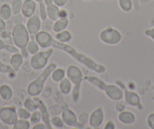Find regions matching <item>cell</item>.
Here are the masks:
<instances>
[{
    "label": "cell",
    "instance_id": "cell-54",
    "mask_svg": "<svg viewBox=\"0 0 154 129\" xmlns=\"http://www.w3.org/2000/svg\"><path fill=\"white\" fill-rule=\"evenodd\" d=\"M84 1H87V2H88V1H91V0H84Z\"/></svg>",
    "mask_w": 154,
    "mask_h": 129
},
{
    "label": "cell",
    "instance_id": "cell-3",
    "mask_svg": "<svg viewBox=\"0 0 154 129\" xmlns=\"http://www.w3.org/2000/svg\"><path fill=\"white\" fill-rule=\"evenodd\" d=\"M66 77L69 81L74 84V89L72 90V97L74 103H78L80 99L81 84L83 80L82 72L77 66L74 65H70L67 67L66 71Z\"/></svg>",
    "mask_w": 154,
    "mask_h": 129
},
{
    "label": "cell",
    "instance_id": "cell-52",
    "mask_svg": "<svg viewBox=\"0 0 154 129\" xmlns=\"http://www.w3.org/2000/svg\"><path fill=\"white\" fill-rule=\"evenodd\" d=\"M34 1H35V2H38V3H39V2H43L44 0H34Z\"/></svg>",
    "mask_w": 154,
    "mask_h": 129
},
{
    "label": "cell",
    "instance_id": "cell-10",
    "mask_svg": "<svg viewBox=\"0 0 154 129\" xmlns=\"http://www.w3.org/2000/svg\"><path fill=\"white\" fill-rule=\"evenodd\" d=\"M53 37L48 33V31H40L35 35V40L41 48H48L52 47L53 41H54Z\"/></svg>",
    "mask_w": 154,
    "mask_h": 129
},
{
    "label": "cell",
    "instance_id": "cell-30",
    "mask_svg": "<svg viewBox=\"0 0 154 129\" xmlns=\"http://www.w3.org/2000/svg\"><path fill=\"white\" fill-rule=\"evenodd\" d=\"M119 5L121 9L125 12H128L133 8V3L131 0H119Z\"/></svg>",
    "mask_w": 154,
    "mask_h": 129
},
{
    "label": "cell",
    "instance_id": "cell-36",
    "mask_svg": "<svg viewBox=\"0 0 154 129\" xmlns=\"http://www.w3.org/2000/svg\"><path fill=\"white\" fill-rule=\"evenodd\" d=\"M39 13H40V18L42 21L46 20L48 16H47V10L46 5L44 3V2H39Z\"/></svg>",
    "mask_w": 154,
    "mask_h": 129
},
{
    "label": "cell",
    "instance_id": "cell-28",
    "mask_svg": "<svg viewBox=\"0 0 154 129\" xmlns=\"http://www.w3.org/2000/svg\"><path fill=\"white\" fill-rule=\"evenodd\" d=\"M38 50H39V46L37 44L36 41L35 40H29L27 46H26V51L28 52V53L31 55H34L35 53H38Z\"/></svg>",
    "mask_w": 154,
    "mask_h": 129
},
{
    "label": "cell",
    "instance_id": "cell-41",
    "mask_svg": "<svg viewBox=\"0 0 154 129\" xmlns=\"http://www.w3.org/2000/svg\"><path fill=\"white\" fill-rule=\"evenodd\" d=\"M1 37H2V39L5 41V44H11L12 45L14 43H13V40H12V37H11L10 35L7 34H5V32L4 33L1 34Z\"/></svg>",
    "mask_w": 154,
    "mask_h": 129
},
{
    "label": "cell",
    "instance_id": "cell-15",
    "mask_svg": "<svg viewBox=\"0 0 154 129\" xmlns=\"http://www.w3.org/2000/svg\"><path fill=\"white\" fill-rule=\"evenodd\" d=\"M36 103L38 105V109H39L41 115H42V121L46 125L47 128L51 129L52 128V125H51V121H50V119H51L50 118V114L48 112V109H47V106H45L44 102L42 100H39V99L36 100Z\"/></svg>",
    "mask_w": 154,
    "mask_h": 129
},
{
    "label": "cell",
    "instance_id": "cell-24",
    "mask_svg": "<svg viewBox=\"0 0 154 129\" xmlns=\"http://www.w3.org/2000/svg\"><path fill=\"white\" fill-rule=\"evenodd\" d=\"M87 80H88V82H89L90 84L94 85V87H97V88L99 89L100 90H103V91L104 87L106 84H105L101 79H100V78H97V77L95 76H88Z\"/></svg>",
    "mask_w": 154,
    "mask_h": 129
},
{
    "label": "cell",
    "instance_id": "cell-23",
    "mask_svg": "<svg viewBox=\"0 0 154 129\" xmlns=\"http://www.w3.org/2000/svg\"><path fill=\"white\" fill-rule=\"evenodd\" d=\"M55 38L59 42L66 44V43L71 40V39H72V35H71V34L69 33V31L64 30V31H60L59 33L56 34Z\"/></svg>",
    "mask_w": 154,
    "mask_h": 129
},
{
    "label": "cell",
    "instance_id": "cell-50",
    "mask_svg": "<svg viewBox=\"0 0 154 129\" xmlns=\"http://www.w3.org/2000/svg\"><path fill=\"white\" fill-rule=\"evenodd\" d=\"M67 17H68L67 11L65 9H60V12H59V18H67Z\"/></svg>",
    "mask_w": 154,
    "mask_h": 129
},
{
    "label": "cell",
    "instance_id": "cell-33",
    "mask_svg": "<svg viewBox=\"0 0 154 129\" xmlns=\"http://www.w3.org/2000/svg\"><path fill=\"white\" fill-rule=\"evenodd\" d=\"M51 121V125L54 126L56 128H63L65 124L63 122L62 118H60V115H57V116H52L50 119Z\"/></svg>",
    "mask_w": 154,
    "mask_h": 129
},
{
    "label": "cell",
    "instance_id": "cell-45",
    "mask_svg": "<svg viewBox=\"0 0 154 129\" xmlns=\"http://www.w3.org/2000/svg\"><path fill=\"white\" fill-rule=\"evenodd\" d=\"M133 3V8H134V10L137 11H140V2L139 0H131Z\"/></svg>",
    "mask_w": 154,
    "mask_h": 129
},
{
    "label": "cell",
    "instance_id": "cell-7",
    "mask_svg": "<svg viewBox=\"0 0 154 129\" xmlns=\"http://www.w3.org/2000/svg\"><path fill=\"white\" fill-rule=\"evenodd\" d=\"M60 104L62 106L61 118L64 124L68 127H75L78 123V118L75 112L69 109V105L66 103V100H62Z\"/></svg>",
    "mask_w": 154,
    "mask_h": 129
},
{
    "label": "cell",
    "instance_id": "cell-34",
    "mask_svg": "<svg viewBox=\"0 0 154 129\" xmlns=\"http://www.w3.org/2000/svg\"><path fill=\"white\" fill-rule=\"evenodd\" d=\"M17 114L18 118H20V119H29L31 112H29L26 109H25L24 107H23L17 109Z\"/></svg>",
    "mask_w": 154,
    "mask_h": 129
},
{
    "label": "cell",
    "instance_id": "cell-31",
    "mask_svg": "<svg viewBox=\"0 0 154 129\" xmlns=\"http://www.w3.org/2000/svg\"><path fill=\"white\" fill-rule=\"evenodd\" d=\"M48 112H49L50 115H51V117L61 115L62 106L60 104L51 105V106L48 108Z\"/></svg>",
    "mask_w": 154,
    "mask_h": 129
},
{
    "label": "cell",
    "instance_id": "cell-44",
    "mask_svg": "<svg viewBox=\"0 0 154 129\" xmlns=\"http://www.w3.org/2000/svg\"><path fill=\"white\" fill-rule=\"evenodd\" d=\"M6 31V24H5V21L0 18V34Z\"/></svg>",
    "mask_w": 154,
    "mask_h": 129
},
{
    "label": "cell",
    "instance_id": "cell-8",
    "mask_svg": "<svg viewBox=\"0 0 154 129\" xmlns=\"http://www.w3.org/2000/svg\"><path fill=\"white\" fill-rule=\"evenodd\" d=\"M18 119L17 110L13 106L0 108V121L6 125H13Z\"/></svg>",
    "mask_w": 154,
    "mask_h": 129
},
{
    "label": "cell",
    "instance_id": "cell-53",
    "mask_svg": "<svg viewBox=\"0 0 154 129\" xmlns=\"http://www.w3.org/2000/svg\"><path fill=\"white\" fill-rule=\"evenodd\" d=\"M103 1H115V0H103Z\"/></svg>",
    "mask_w": 154,
    "mask_h": 129
},
{
    "label": "cell",
    "instance_id": "cell-1",
    "mask_svg": "<svg viewBox=\"0 0 154 129\" xmlns=\"http://www.w3.org/2000/svg\"><path fill=\"white\" fill-rule=\"evenodd\" d=\"M52 47L53 48L57 49V50H62V51H64L65 53L69 55L71 57L73 58L79 63L83 65L84 66L88 68L90 70L94 71L96 73L102 74L106 72V67L105 66H103V65H100V64L97 63L95 61L91 59V58L82 54V53H79L77 50H75L73 47L68 45V44H64V43H60L59 41L56 40H54Z\"/></svg>",
    "mask_w": 154,
    "mask_h": 129
},
{
    "label": "cell",
    "instance_id": "cell-13",
    "mask_svg": "<svg viewBox=\"0 0 154 129\" xmlns=\"http://www.w3.org/2000/svg\"><path fill=\"white\" fill-rule=\"evenodd\" d=\"M39 16L36 15H33L29 18L27 22H26V27L27 31H29V34L32 36H35L38 31L41 30V25H42V21Z\"/></svg>",
    "mask_w": 154,
    "mask_h": 129
},
{
    "label": "cell",
    "instance_id": "cell-9",
    "mask_svg": "<svg viewBox=\"0 0 154 129\" xmlns=\"http://www.w3.org/2000/svg\"><path fill=\"white\" fill-rule=\"evenodd\" d=\"M103 91L111 100L119 101L123 99L124 92L120 87L115 84H106Z\"/></svg>",
    "mask_w": 154,
    "mask_h": 129
},
{
    "label": "cell",
    "instance_id": "cell-32",
    "mask_svg": "<svg viewBox=\"0 0 154 129\" xmlns=\"http://www.w3.org/2000/svg\"><path fill=\"white\" fill-rule=\"evenodd\" d=\"M22 4H23L22 0H14L13 1L11 5V11H12L13 15H17L21 12Z\"/></svg>",
    "mask_w": 154,
    "mask_h": 129
},
{
    "label": "cell",
    "instance_id": "cell-21",
    "mask_svg": "<svg viewBox=\"0 0 154 129\" xmlns=\"http://www.w3.org/2000/svg\"><path fill=\"white\" fill-rule=\"evenodd\" d=\"M0 96L5 101H9L13 97V90L8 84H2L0 86Z\"/></svg>",
    "mask_w": 154,
    "mask_h": 129
},
{
    "label": "cell",
    "instance_id": "cell-20",
    "mask_svg": "<svg viewBox=\"0 0 154 129\" xmlns=\"http://www.w3.org/2000/svg\"><path fill=\"white\" fill-rule=\"evenodd\" d=\"M59 90L63 95H67L71 92L72 82L67 77H65L59 82Z\"/></svg>",
    "mask_w": 154,
    "mask_h": 129
},
{
    "label": "cell",
    "instance_id": "cell-40",
    "mask_svg": "<svg viewBox=\"0 0 154 129\" xmlns=\"http://www.w3.org/2000/svg\"><path fill=\"white\" fill-rule=\"evenodd\" d=\"M146 122L149 128L154 129V112L149 114L146 118Z\"/></svg>",
    "mask_w": 154,
    "mask_h": 129
},
{
    "label": "cell",
    "instance_id": "cell-16",
    "mask_svg": "<svg viewBox=\"0 0 154 129\" xmlns=\"http://www.w3.org/2000/svg\"><path fill=\"white\" fill-rule=\"evenodd\" d=\"M36 9V2L34 0H24L22 4L21 14L25 18H30L33 15Z\"/></svg>",
    "mask_w": 154,
    "mask_h": 129
},
{
    "label": "cell",
    "instance_id": "cell-5",
    "mask_svg": "<svg viewBox=\"0 0 154 129\" xmlns=\"http://www.w3.org/2000/svg\"><path fill=\"white\" fill-rule=\"evenodd\" d=\"M53 53V49H48L47 51H38V53L32 55L30 59V66L32 69L35 71L42 70L45 69Z\"/></svg>",
    "mask_w": 154,
    "mask_h": 129
},
{
    "label": "cell",
    "instance_id": "cell-18",
    "mask_svg": "<svg viewBox=\"0 0 154 129\" xmlns=\"http://www.w3.org/2000/svg\"><path fill=\"white\" fill-rule=\"evenodd\" d=\"M69 24V20L67 18H59L57 21H55L53 25L52 31L54 33H59L60 31L66 30V28Z\"/></svg>",
    "mask_w": 154,
    "mask_h": 129
},
{
    "label": "cell",
    "instance_id": "cell-51",
    "mask_svg": "<svg viewBox=\"0 0 154 129\" xmlns=\"http://www.w3.org/2000/svg\"><path fill=\"white\" fill-rule=\"evenodd\" d=\"M149 0H139V2H143V3H146V2H149Z\"/></svg>",
    "mask_w": 154,
    "mask_h": 129
},
{
    "label": "cell",
    "instance_id": "cell-27",
    "mask_svg": "<svg viewBox=\"0 0 154 129\" xmlns=\"http://www.w3.org/2000/svg\"><path fill=\"white\" fill-rule=\"evenodd\" d=\"M23 107L27 109L29 112H32L38 109V105H37L36 102H35L34 100L30 98H27L23 102Z\"/></svg>",
    "mask_w": 154,
    "mask_h": 129
},
{
    "label": "cell",
    "instance_id": "cell-46",
    "mask_svg": "<svg viewBox=\"0 0 154 129\" xmlns=\"http://www.w3.org/2000/svg\"><path fill=\"white\" fill-rule=\"evenodd\" d=\"M115 123L112 121H109L106 123L104 126V129H115Z\"/></svg>",
    "mask_w": 154,
    "mask_h": 129
},
{
    "label": "cell",
    "instance_id": "cell-6",
    "mask_svg": "<svg viewBox=\"0 0 154 129\" xmlns=\"http://www.w3.org/2000/svg\"><path fill=\"white\" fill-rule=\"evenodd\" d=\"M100 40L107 45H116L122 40V34L118 30L113 27H107L99 34Z\"/></svg>",
    "mask_w": 154,
    "mask_h": 129
},
{
    "label": "cell",
    "instance_id": "cell-49",
    "mask_svg": "<svg viewBox=\"0 0 154 129\" xmlns=\"http://www.w3.org/2000/svg\"><path fill=\"white\" fill-rule=\"evenodd\" d=\"M7 47H8V44H5V41L2 38H0V51H2L3 50H6Z\"/></svg>",
    "mask_w": 154,
    "mask_h": 129
},
{
    "label": "cell",
    "instance_id": "cell-2",
    "mask_svg": "<svg viewBox=\"0 0 154 129\" xmlns=\"http://www.w3.org/2000/svg\"><path fill=\"white\" fill-rule=\"evenodd\" d=\"M57 68V65L55 63H51L44 69V71L38 78L34 81H31L27 86V93L31 96H37L42 93L45 87V82L48 80L50 75L53 72V71Z\"/></svg>",
    "mask_w": 154,
    "mask_h": 129
},
{
    "label": "cell",
    "instance_id": "cell-19",
    "mask_svg": "<svg viewBox=\"0 0 154 129\" xmlns=\"http://www.w3.org/2000/svg\"><path fill=\"white\" fill-rule=\"evenodd\" d=\"M23 59L24 58L20 53H13L10 59V66L14 70H17L23 65Z\"/></svg>",
    "mask_w": 154,
    "mask_h": 129
},
{
    "label": "cell",
    "instance_id": "cell-17",
    "mask_svg": "<svg viewBox=\"0 0 154 129\" xmlns=\"http://www.w3.org/2000/svg\"><path fill=\"white\" fill-rule=\"evenodd\" d=\"M118 119L121 123L127 125L133 124L136 121V116L133 112L130 111L124 110L122 112H119Z\"/></svg>",
    "mask_w": 154,
    "mask_h": 129
},
{
    "label": "cell",
    "instance_id": "cell-43",
    "mask_svg": "<svg viewBox=\"0 0 154 129\" xmlns=\"http://www.w3.org/2000/svg\"><path fill=\"white\" fill-rule=\"evenodd\" d=\"M145 35L149 37H150L152 40L154 41V27L151 28V29H147L144 32Z\"/></svg>",
    "mask_w": 154,
    "mask_h": 129
},
{
    "label": "cell",
    "instance_id": "cell-37",
    "mask_svg": "<svg viewBox=\"0 0 154 129\" xmlns=\"http://www.w3.org/2000/svg\"><path fill=\"white\" fill-rule=\"evenodd\" d=\"M89 121V115L87 112H82L78 117V122L80 123L82 125H85L88 124Z\"/></svg>",
    "mask_w": 154,
    "mask_h": 129
},
{
    "label": "cell",
    "instance_id": "cell-14",
    "mask_svg": "<svg viewBox=\"0 0 154 129\" xmlns=\"http://www.w3.org/2000/svg\"><path fill=\"white\" fill-rule=\"evenodd\" d=\"M44 3L46 5L47 16L50 20L55 21L59 18L60 8L53 2V0H44Z\"/></svg>",
    "mask_w": 154,
    "mask_h": 129
},
{
    "label": "cell",
    "instance_id": "cell-4",
    "mask_svg": "<svg viewBox=\"0 0 154 129\" xmlns=\"http://www.w3.org/2000/svg\"><path fill=\"white\" fill-rule=\"evenodd\" d=\"M11 37L15 47L20 50L26 48L29 41V33L23 23L14 25L11 31Z\"/></svg>",
    "mask_w": 154,
    "mask_h": 129
},
{
    "label": "cell",
    "instance_id": "cell-38",
    "mask_svg": "<svg viewBox=\"0 0 154 129\" xmlns=\"http://www.w3.org/2000/svg\"><path fill=\"white\" fill-rule=\"evenodd\" d=\"M12 71H14V69L11 67V66L5 65L0 60V72H2V73H11V72H12Z\"/></svg>",
    "mask_w": 154,
    "mask_h": 129
},
{
    "label": "cell",
    "instance_id": "cell-26",
    "mask_svg": "<svg viewBox=\"0 0 154 129\" xmlns=\"http://www.w3.org/2000/svg\"><path fill=\"white\" fill-rule=\"evenodd\" d=\"M30 121L28 119H20L18 118L15 123L13 124V129H29L30 128Z\"/></svg>",
    "mask_w": 154,
    "mask_h": 129
},
{
    "label": "cell",
    "instance_id": "cell-11",
    "mask_svg": "<svg viewBox=\"0 0 154 129\" xmlns=\"http://www.w3.org/2000/svg\"><path fill=\"white\" fill-rule=\"evenodd\" d=\"M121 88L122 89L124 92L123 98L126 104L129 105L131 106H134V107H137V106H140V98L137 93L132 91V90H128L123 84H122Z\"/></svg>",
    "mask_w": 154,
    "mask_h": 129
},
{
    "label": "cell",
    "instance_id": "cell-25",
    "mask_svg": "<svg viewBox=\"0 0 154 129\" xmlns=\"http://www.w3.org/2000/svg\"><path fill=\"white\" fill-rule=\"evenodd\" d=\"M65 75H66V72H65V71L63 69H60V68L57 69V68H56L51 75V79L54 82L59 83L63 78H65Z\"/></svg>",
    "mask_w": 154,
    "mask_h": 129
},
{
    "label": "cell",
    "instance_id": "cell-42",
    "mask_svg": "<svg viewBox=\"0 0 154 129\" xmlns=\"http://www.w3.org/2000/svg\"><path fill=\"white\" fill-rule=\"evenodd\" d=\"M67 2L68 0H53V2L57 6H58L59 8H61V7H63L64 5H66Z\"/></svg>",
    "mask_w": 154,
    "mask_h": 129
},
{
    "label": "cell",
    "instance_id": "cell-39",
    "mask_svg": "<svg viewBox=\"0 0 154 129\" xmlns=\"http://www.w3.org/2000/svg\"><path fill=\"white\" fill-rule=\"evenodd\" d=\"M115 108L116 112H122V111L125 110V109H126V103L125 102V100L124 101H122V100H119V101H117V103H116Z\"/></svg>",
    "mask_w": 154,
    "mask_h": 129
},
{
    "label": "cell",
    "instance_id": "cell-12",
    "mask_svg": "<svg viewBox=\"0 0 154 129\" xmlns=\"http://www.w3.org/2000/svg\"><path fill=\"white\" fill-rule=\"evenodd\" d=\"M103 119H104V112L103 109L101 107H98L94 109L89 115L88 123L92 128H97L101 125Z\"/></svg>",
    "mask_w": 154,
    "mask_h": 129
},
{
    "label": "cell",
    "instance_id": "cell-29",
    "mask_svg": "<svg viewBox=\"0 0 154 129\" xmlns=\"http://www.w3.org/2000/svg\"><path fill=\"white\" fill-rule=\"evenodd\" d=\"M41 120H42V115H41L40 111L35 110L31 112L30 117H29V121H30L31 125H35V124L41 122Z\"/></svg>",
    "mask_w": 154,
    "mask_h": 129
},
{
    "label": "cell",
    "instance_id": "cell-35",
    "mask_svg": "<svg viewBox=\"0 0 154 129\" xmlns=\"http://www.w3.org/2000/svg\"><path fill=\"white\" fill-rule=\"evenodd\" d=\"M54 22L53 21L50 20L49 18L46 19L45 21H42V25H41V28L42 29V31H48L49 32L50 31L52 30L53 27V25H54Z\"/></svg>",
    "mask_w": 154,
    "mask_h": 129
},
{
    "label": "cell",
    "instance_id": "cell-47",
    "mask_svg": "<svg viewBox=\"0 0 154 129\" xmlns=\"http://www.w3.org/2000/svg\"><path fill=\"white\" fill-rule=\"evenodd\" d=\"M14 21H15L16 24H21L23 22V15L20 14V13L17 15H15Z\"/></svg>",
    "mask_w": 154,
    "mask_h": 129
},
{
    "label": "cell",
    "instance_id": "cell-48",
    "mask_svg": "<svg viewBox=\"0 0 154 129\" xmlns=\"http://www.w3.org/2000/svg\"><path fill=\"white\" fill-rule=\"evenodd\" d=\"M32 129H47V127H46V125L44 124V123L39 122V123H38V124L33 125Z\"/></svg>",
    "mask_w": 154,
    "mask_h": 129
},
{
    "label": "cell",
    "instance_id": "cell-22",
    "mask_svg": "<svg viewBox=\"0 0 154 129\" xmlns=\"http://www.w3.org/2000/svg\"><path fill=\"white\" fill-rule=\"evenodd\" d=\"M12 15L11 5L8 4H3L0 7V18L3 19L5 21L9 20Z\"/></svg>",
    "mask_w": 154,
    "mask_h": 129
}]
</instances>
